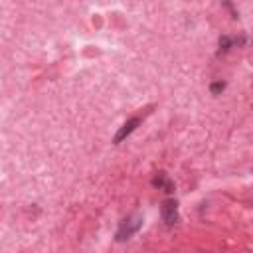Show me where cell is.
Wrapping results in <instances>:
<instances>
[{
	"label": "cell",
	"instance_id": "6da1fadb",
	"mask_svg": "<svg viewBox=\"0 0 253 253\" xmlns=\"http://www.w3.org/2000/svg\"><path fill=\"white\" fill-rule=\"evenodd\" d=\"M142 227V216H139V214H135V216H131V218H127L121 225H119V229H117V241H127V239H131L139 229Z\"/></svg>",
	"mask_w": 253,
	"mask_h": 253
},
{
	"label": "cell",
	"instance_id": "7a4b0ae2",
	"mask_svg": "<svg viewBox=\"0 0 253 253\" xmlns=\"http://www.w3.org/2000/svg\"><path fill=\"white\" fill-rule=\"evenodd\" d=\"M160 212H162V220H164V224H166V225H174V224L180 220L176 200H164V202H162Z\"/></svg>",
	"mask_w": 253,
	"mask_h": 253
},
{
	"label": "cell",
	"instance_id": "3957f363",
	"mask_svg": "<svg viewBox=\"0 0 253 253\" xmlns=\"http://www.w3.org/2000/svg\"><path fill=\"white\" fill-rule=\"evenodd\" d=\"M141 121H142L141 117H131V119H129V121H127V123H125V125H123L119 131H117V135H115L113 142H115V144L123 142V141H125V139H127V137H129V135H131V133H133V131H135V129L141 125Z\"/></svg>",
	"mask_w": 253,
	"mask_h": 253
},
{
	"label": "cell",
	"instance_id": "277c9868",
	"mask_svg": "<svg viewBox=\"0 0 253 253\" xmlns=\"http://www.w3.org/2000/svg\"><path fill=\"white\" fill-rule=\"evenodd\" d=\"M152 184L156 186V188H160V190H164L166 194H170V192H174V184H172V180L168 178L164 172H160V174H156L154 176V180H152Z\"/></svg>",
	"mask_w": 253,
	"mask_h": 253
},
{
	"label": "cell",
	"instance_id": "5b68a950",
	"mask_svg": "<svg viewBox=\"0 0 253 253\" xmlns=\"http://www.w3.org/2000/svg\"><path fill=\"white\" fill-rule=\"evenodd\" d=\"M231 44H233V40L231 38H227V36H224V38H220V48L225 52V50H229L231 48Z\"/></svg>",
	"mask_w": 253,
	"mask_h": 253
},
{
	"label": "cell",
	"instance_id": "8992f818",
	"mask_svg": "<svg viewBox=\"0 0 253 253\" xmlns=\"http://www.w3.org/2000/svg\"><path fill=\"white\" fill-rule=\"evenodd\" d=\"M224 89V83H214L212 85V93H220Z\"/></svg>",
	"mask_w": 253,
	"mask_h": 253
}]
</instances>
